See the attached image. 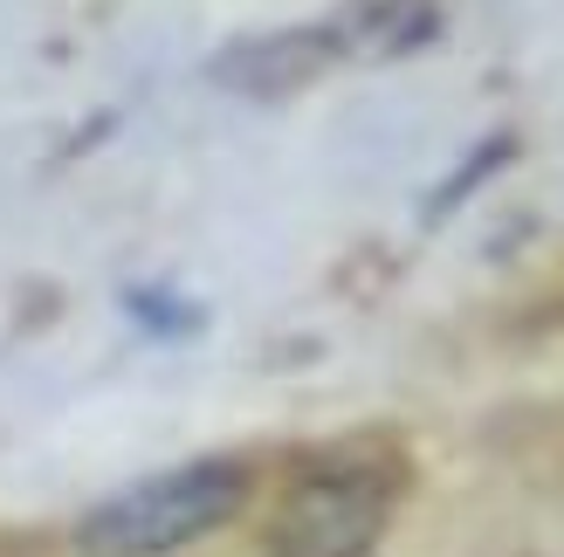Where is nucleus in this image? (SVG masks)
I'll list each match as a JSON object with an SVG mask.
<instances>
[{
  "label": "nucleus",
  "mask_w": 564,
  "mask_h": 557,
  "mask_svg": "<svg viewBox=\"0 0 564 557\" xmlns=\"http://www.w3.org/2000/svg\"><path fill=\"white\" fill-rule=\"evenodd\" d=\"M241 503H248L241 461H180L104 495L97 510H83L76 550L83 557H173L186 544L214 537L220 523H235Z\"/></svg>",
  "instance_id": "1"
},
{
  "label": "nucleus",
  "mask_w": 564,
  "mask_h": 557,
  "mask_svg": "<svg viewBox=\"0 0 564 557\" xmlns=\"http://www.w3.org/2000/svg\"><path fill=\"white\" fill-rule=\"evenodd\" d=\"M392 516V476L372 461H324L282 489L269 516L275 557H372Z\"/></svg>",
  "instance_id": "2"
}]
</instances>
